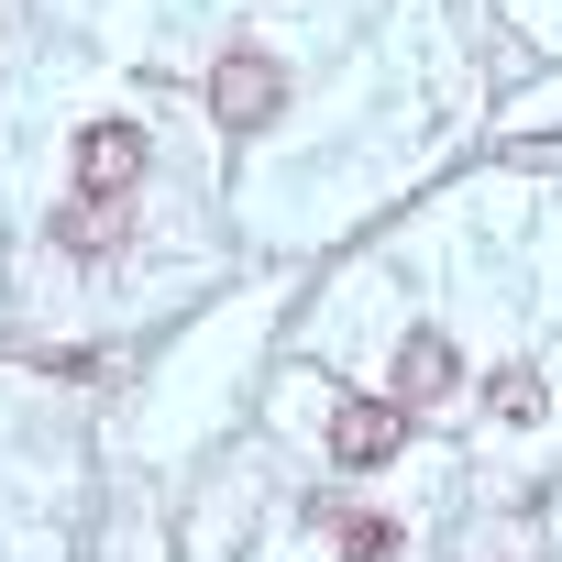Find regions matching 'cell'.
Here are the masks:
<instances>
[{
  "label": "cell",
  "instance_id": "1",
  "mask_svg": "<svg viewBox=\"0 0 562 562\" xmlns=\"http://www.w3.org/2000/svg\"><path fill=\"white\" fill-rule=\"evenodd\" d=\"M133 177H144V133H133V122H100V133L78 144V188H89V199H122Z\"/></svg>",
  "mask_w": 562,
  "mask_h": 562
},
{
  "label": "cell",
  "instance_id": "2",
  "mask_svg": "<svg viewBox=\"0 0 562 562\" xmlns=\"http://www.w3.org/2000/svg\"><path fill=\"white\" fill-rule=\"evenodd\" d=\"M331 452H342V463H386V452H397V408H375V397L331 408Z\"/></svg>",
  "mask_w": 562,
  "mask_h": 562
},
{
  "label": "cell",
  "instance_id": "3",
  "mask_svg": "<svg viewBox=\"0 0 562 562\" xmlns=\"http://www.w3.org/2000/svg\"><path fill=\"white\" fill-rule=\"evenodd\" d=\"M265 111H276V67L265 56H232L221 67V122H265Z\"/></svg>",
  "mask_w": 562,
  "mask_h": 562
},
{
  "label": "cell",
  "instance_id": "4",
  "mask_svg": "<svg viewBox=\"0 0 562 562\" xmlns=\"http://www.w3.org/2000/svg\"><path fill=\"white\" fill-rule=\"evenodd\" d=\"M441 375H452L441 342H408V353H397V386H408V397H441Z\"/></svg>",
  "mask_w": 562,
  "mask_h": 562
},
{
  "label": "cell",
  "instance_id": "5",
  "mask_svg": "<svg viewBox=\"0 0 562 562\" xmlns=\"http://www.w3.org/2000/svg\"><path fill=\"white\" fill-rule=\"evenodd\" d=\"M342 551H353V562H386V551H397V529H386V518H353V529H342Z\"/></svg>",
  "mask_w": 562,
  "mask_h": 562
}]
</instances>
